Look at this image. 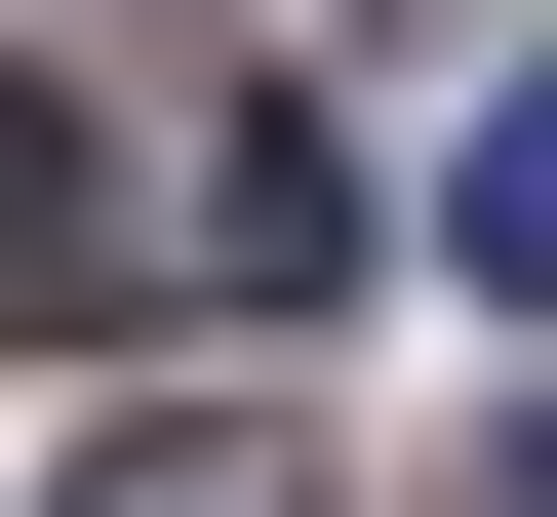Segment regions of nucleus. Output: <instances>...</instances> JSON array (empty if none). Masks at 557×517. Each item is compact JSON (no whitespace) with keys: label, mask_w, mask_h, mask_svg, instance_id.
Returning a JSON list of instances; mask_svg holds the SVG:
<instances>
[{"label":"nucleus","mask_w":557,"mask_h":517,"mask_svg":"<svg viewBox=\"0 0 557 517\" xmlns=\"http://www.w3.org/2000/svg\"><path fill=\"white\" fill-rule=\"evenodd\" d=\"M120 279H160V160H120V81L0 40V319H120Z\"/></svg>","instance_id":"1"},{"label":"nucleus","mask_w":557,"mask_h":517,"mask_svg":"<svg viewBox=\"0 0 557 517\" xmlns=\"http://www.w3.org/2000/svg\"><path fill=\"white\" fill-rule=\"evenodd\" d=\"M438 239H478V279L557 319V81H478V160H438Z\"/></svg>","instance_id":"2"},{"label":"nucleus","mask_w":557,"mask_h":517,"mask_svg":"<svg viewBox=\"0 0 557 517\" xmlns=\"http://www.w3.org/2000/svg\"><path fill=\"white\" fill-rule=\"evenodd\" d=\"M81 517H278V438H120V478H81Z\"/></svg>","instance_id":"3"}]
</instances>
